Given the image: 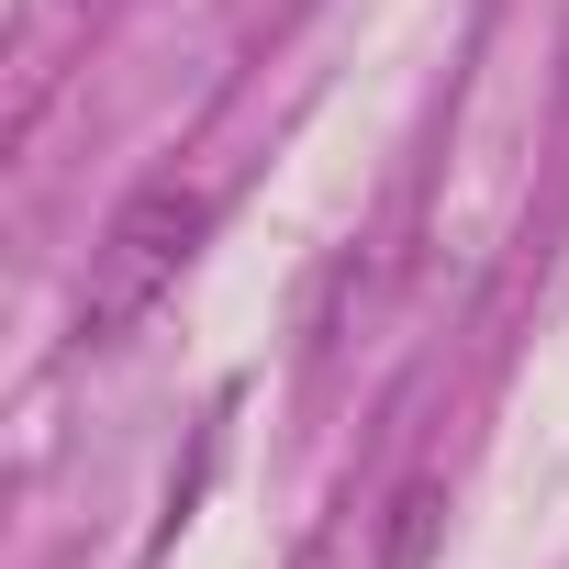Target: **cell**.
<instances>
[{
  "label": "cell",
  "mask_w": 569,
  "mask_h": 569,
  "mask_svg": "<svg viewBox=\"0 0 569 569\" xmlns=\"http://www.w3.org/2000/svg\"><path fill=\"white\" fill-rule=\"evenodd\" d=\"M201 234H212V190L201 179H146V190H123V212L101 223V246H90V268H79V291H68V347H123L179 279H190V257H201Z\"/></svg>",
  "instance_id": "6da1fadb"
}]
</instances>
